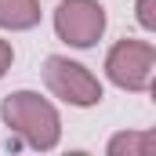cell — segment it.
Masks as SVG:
<instances>
[{"label":"cell","instance_id":"cell-3","mask_svg":"<svg viewBox=\"0 0 156 156\" xmlns=\"http://www.w3.org/2000/svg\"><path fill=\"white\" fill-rule=\"evenodd\" d=\"M40 73H44V87H47L58 102H66V105H73V109H94V105L105 98L102 80L94 76L87 66H80L73 58H66V55H47Z\"/></svg>","mask_w":156,"mask_h":156},{"label":"cell","instance_id":"cell-5","mask_svg":"<svg viewBox=\"0 0 156 156\" xmlns=\"http://www.w3.org/2000/svg\"><path fill=\"white\" fill-rule=\"evenodd\" d=\"M40 18H44L40 0H0V29L29 33L40 26Z\"/></svg>","mask_w":156,"mask_h":156},{"label":"cell","instance_id":"cell-6","mask_svg":"<svg viewBox=\"0 0 156 156\" xmlns=\"http://www.w3.org/2000/svg\"><path fill=\"white\" fill-rule=\"evenodd\" d=\"M109 156H153L156 153V131H120L105 142Z\"/></svg>","mask_w":156,"mask_h":156},{"label":"cell","instance_id":"cell-8","mask_svg":"<svg viewBox=\"0 0 156 156\" xmlns=\"http://www.w3.org/2000/svg\"><path fill=\"white\" fill-rule=\"evenodd\" d=\"M11 66H15V47H11V40H0V80L7 76Z\"/></svg>","mask_w":156,"mask_h":156},{"label":"cell","instance_id":"cell-4","mask_svg":"<svg viewBox=\"0 0 156 156\" xmlns=\"http://www.w3.org/2000/svg\"><path fill=\"white\" fill-rule=\"evenodd\" d=\"M51 22H55V37L62 44H69L76 51H87L105 37L109 15H105L102 0H58Z\"/></svg>","mask_w":156,"mask_h":156},{"label":"cell","instance_id":"cell-2","mask_svg":"<svg viewBox=\"0 0 156 156\" xmlns=\"http://www.w3.org/2000/svg\"><path fill=\"white\" fill-rule=\"evenodd\" d=\"M153 76H156V47L149 40L123 37L109 47V55H105V80L113 87L131 91V94H145V91H153Z\"/></svg>","mask_w":156,"mask_h":156},{"label":"cell","instance_id":"cell-1","mask_svg":"<svg viewBox=\"0 0 156 156\" xmlns=\"http://www.w3.org/2000/svg\"><path fill=\"white\" fill-rule=\"evenodd\" d=\"M0 116L22 145H29L37 153H51L62 142V116H58L55 102L40 98L37 91H11L0 105Z\"/></svg>","mask_w":156,"mask_h":156},{"label":"cell","instance_id":"cell-7","mask_svg":"<svg viewBox=\"0 0 156 156\" xmlns=\"http://www.w3.org/2000/svg\"><path fill=\"white\" fill-rule=\"evenodd\" d=\"M134 18L145 33H156V0H134Z\"/></svg>","mask_w":156,"mask_h":156}]
</instances>
